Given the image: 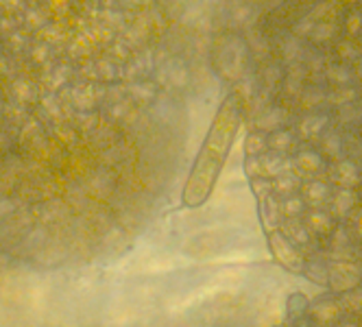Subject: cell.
Instances as JSON below:
<instances>
[{
  "mask_svg": "<svg viewBox=\"0 0 362 327\" xmlns=\"http://www.w3.org/2000/svg\"><path fill=\"white\" fill-rule=\"evenodd\" d=\"M238 122H240L238 96L231 94L221 105V109L212 122V129H210L208 138H205L199 155L194 160V166L190 170V177L186 182L184 194H181L186 208L203 206L205 201H208V196L212 194L214 184L218 179V172H221L225 157L231 148V142H234Z\"/></svg>",
  "mask_w": 362,
  "mask_h": 327,
  "instance_id": "1",
  "label": "cell"
},
{
  "mask_svg": "<svg viewBox=\"0 0 362 327\" xmlns=\"http://www.w3.org/2000/svg\"><path fill=\"white\" fill-rule=\"evenodd\" d=\"M293 299L286 321L277 327H362V286L332 290L313 301Z\"/></svg>",
  "mask_w": 362,
  "mask_h": 327,
  "instance_id": "2",
  "label": "cell"
}]
</instances>
